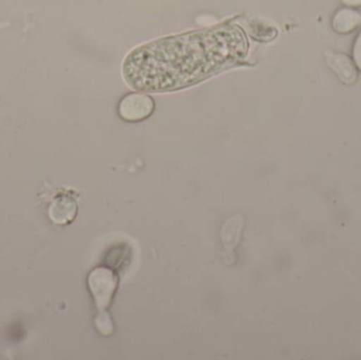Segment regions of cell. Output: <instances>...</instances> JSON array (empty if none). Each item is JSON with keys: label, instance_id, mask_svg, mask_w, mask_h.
Returning <instances> with one entry per match:
<instances>
[{"label": "cell", "instance_id": "4", "mask_svg": "<svg viewBox=\"0 0 361 360\" xmlns=\"http://www.w3.org/2000/svg\"><path fill=\"white\" fill-rule=\"evenodd\" d=\"M324 59L326 65L334 72L335 75L343 84L352 85L357 80L358 74L355 63L347 55L326 51L324 53Z\"/></svg>", "mask_w": 361, "mask_h": 360}, {"label": "cell", "instance_id": "9", "mask_svg": "<svg viewBox=\"0 0 361 360\" xmlns=\"http://www.w3.org/2000/svg\"><path fill=\"white\" fill-rule=\"evenodd\" d=\"M343 4L349 6H361V0H341Z\"/></svg>", "mask_w": 361, "mask_h": 360}, {"label": "cell", "instance_id": "5", "mask_svg": "<svg viewBox=\"0 0 361 360\" xmlns=\"http://www.w3.org/2000/svg\"><path fill=\"white\" fill-rule=\"evenodd\" d=\"M78 213V204L71 197L63 196L55 199L49 207V216L54 223L65 225L73 221Z\"/></svg>", "mask_w": 361, "mask_h": 360}, {"label": "cell", "instance_id": "1", "mask_svg": "<svg viewBox=\"0 0 361 360\" xmlns=\"http://www.w3.org/2000/svg\"><path fill=\"white\" fill-rule=\"evenodd\" d=\"M248 40L237 25H224L163 38L135 49L125 59L129 86L167 92L197 84L237 65L247 54Z\"/></svg>", "mask_w": 361, "mask_h": 360}, {"label": "cell", "instance_id": "2", "mask_svg": "<svg viewBox=\"0 0 361 360\" xmlns=\"http://www.w3.org/2000/svg\"><path fill=\"white\" fill-rule=\"evenodd\" d=\"M118 285V276L110 268H97L90 273L88 277L89 290L99 311H105L110 306Z\"/></svg>", "mask_w": 361, "mask_h": 360}, {"label": "cell", "instance_id": "8", "mask_svg": "<svg viewBox=\"0 0 361 360\" xmlns=\"http://www.w3.org/2000/svg\"><path fill=\"white\" fill-rule=\"evenodd\" d=\"M354 63L361 71V32L356 38L353 48Z\"/></svg>", "mask_w": 361, "mask_h": 360}, {"label": "cell", "instance_id": "3", "mask_svg": "<svg viewBox=\"0 0 361 360\" xmlns=\"http://www.w3.org/2000/svg\"><path fill=\"white\" fill-rule=\"evenodd\" d=\"M154 110V99L143 93L127 94L118 104V114L126 122H141L149 118Z\"/></svg>", "mask_w": 361, "mask_h": 360}, {"label": "cell", "instance_id": "6", "mask_svg": "<svg viewBox=\"0 0 361 360\" xmlns=\"http://www.w3.org/2000/svg\"><path fill=\"white\" fill-rule=\"evenodd\" d=\"M361 25V14L352 8H341L333 17V29L337 33L345 34L355 30Z\"/></svg>", "mask_w": 361, "mask_h": 360}, {"label": "cell", "instance_id": "7", "mask_svg": "<svg viewBox=\"0 0 361 360\" xmlns=\"http://www.w3.org/2000/svg\"><path fill=\"white\" fill-rule=\"evenodd\" d=\"M95 327L103 336H109L114 333V323L106 311L105 312L101 311V313L97 315L95 319Z\"/></svg>", "mask_w": 361, "mask_h": 360}]
</instances>
